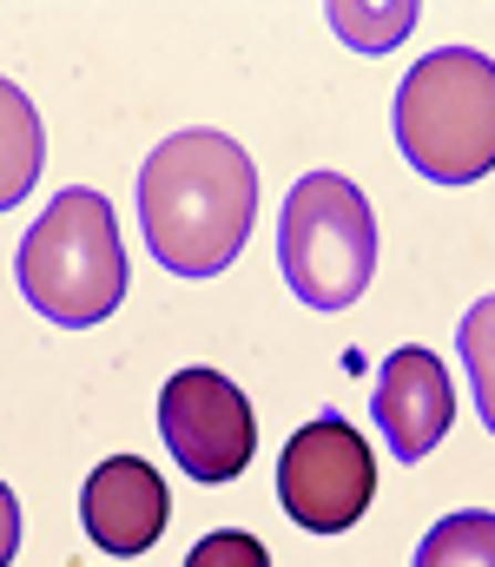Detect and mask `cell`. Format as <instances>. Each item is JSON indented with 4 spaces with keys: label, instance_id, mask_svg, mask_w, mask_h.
Wrapping results in <instances>:
<instances>
[{
    "label": "cell",
    "instance_id": "cell-1",
    "mask_svg": "<svg viewBox=\"0 0 495 567\" xmlns=\"http://www.w3.org/2000/svg\"><path fill=\"white\" fill-rule=\"evenodd\" d=\"M258 225V165L212 126L172 133L140 165V231L146 251L178 278H218Z\"/></svg>",
    "mask_w": 495,
    "mask_h": 567
},
{
    "label": "cell",
    "instance_id": "cell-2",
    "mask_svg": "<svg viewBox=\"0 0 495 567\" xmlns=\"http://www.w3.org/2000/svg\"><path fill=\"white\" fill-rule=\"evenodd\" d=\"M396 152L430 185H476L495 172V60L476 47L423 53L396 86Z\"/></svg>",
    "mask_w": 495,
    "mask_h": 567
},
{
    "label": "cell",
    "instance_id": "cell-3",
    "mask_svg": "<svg viewBox=\"0 0 495 567\" xmlns=\"http://www.w3.org/2000/svg\"><path fill=\"white\" fill-rule=\"evenodd\" d=\"M20 297L60 323V330H93L120 310L126 297V251H120V225H113V205L86 185L60 192L33 231L20 238Z\"/></svg>",
    "mask_w": 495,
    "mask_h": 567
},
{
    "label": "cell",
    "instance_id": "cell-4",
    "mask_svg": "<svg viewBox=\"0 0 495 567\" xmlns=\"http://www.w3.org/2000/svg\"><path fill=\"white\" fill-rule=\"evenodd\" d=\"M278 265L298 303L350 310L377 278V212L343 172H305L278 218Z\"/></svg>",
    "mask_w": 495,
    "mask_h": 567
},
{
    "label": "cell",
    "instance_id": "cell-5",
    "mask_svg": "<svg viewBox=\"0 0 495 567\" xmlns=\"http://www.w3.org/2000/svg\"><path fill=\"white\" fill-rule=\"evenodd\" d=\"M377 495V455L343 416H311L285 442L278 462V502L305 535H343L363 522Z\"/></svg>",
    "mask_w": 495,
    "mask_h": 567
},
{
    "label": "cell",
    "instance_id": "cell-6",
    "mask_svg": "<svg viewBox=\"0 0 495 567\" xmlns=\"http://www.w3.org/2000/svg\"><path fill=\"white\" fill-rule=\"evenodd\" d=\"M159 435L192 482H231L258 449L251 403L225 370H178L159 390Z\"/></svg>",
    "mask_w": 495,
    "mask_h": 567
},
{
    "label": "cell",
    "instance_id": "cell-7",
    "mask_svg": "<svg viewBox=\"0 0 495 567\" xmlns=\"http://www.w3.org/2000/svg\"><path fill=\"white\" fill-rule=\"evenodd\" d=\"M370 416H377V429H383V442H390L396 462H423V455H436V442H443L450 423H456L450 370H443L423 343H403V350L383 357V370H377Z\"/></svg>",
    "mask_w": 495,
    "mask_h": 567
},
{
    "label": "cell",
    "instance_id": "cell-8",
    "mask_svg": "<svg viewBox=\"0 0 495 567\" xmlns=\"http://www.w3.org/2000/svg\"><path fill=\"white\" fill-rule=\"evenodd\" d=\"M80 522H86V535H93L106 555H120V561L146 555L165 535V522H172L165 475L153 462H140V455L100 462V468L86 475V488H80Z\"/></svg>",
    "mask_w": 495,
    "mask_h": 567
},
{
    "label": "cell",
    "instance_id": "cell-9",
    "mask_svg": "<svg viewBox=\"0 0 495 567\" xmlns=\"http://www.w3.org/2000/svg\"><path fill=\"white\" fill-rule=\"evenodd\" d=\"M40 165H47L40 113H33V100L13 80H0V212H13L40 185Z\"/></svg>",
    "mask_w": 495,
    "mask_h": 567
},
{
    "label": "cell",
    "instance_id": "cell-10",
    "mask_svg": "<svg viewBox=\"0 0 495 567\" xmlns=\"http://www.w3.org/2000/svg\"><path fill=\"white\" fill-rule=\"evenodd\" d=\"M410 567H495V515L489 508L443 515V522L416 542V561Z\"/></svg>",
    "mask_w": 495,
    "mask_h": 567
},
{
    "label": "cell",
    "instance_id": "cell-11",
    "mask_svg": "<svg viewBox=\"0 0 495 567\" xmlns=\"http://www.w3.org/2000/svg\"><path fill=\"white\" fill-rule=\"evenodd\" d=\"M456 343H463V377H470V396L483 410V423L495 435V297L470 303L463 323H456Z\"/></svg>",
    "mask_w": 495,
    "mask_h": 567
},
{
    "label": "cell",
    "instance_id": "cell-12",
    "mask_svg": "<svg viewBox=\"0 0 495 567\" xmlns=\"http://www.w3.org/2000/svg\"><path fill=\"white\" fill-rule=\"evenodd\" d=\"M330 27H337L350 47L383 53V47H396V40L416 27V0H410V7H330Z\"/></svg>",
    "mask_w": 495,
    "mask_h": 567
},
{
    "label": "cell",
    "instance_id": "cell-13",
    "mask_svg": "<svg viewBox=\"0 0 495 567\" xmlns=\"http://www.w3.org/2000/svg\"><path fill=\"white\" fill-rule=\"evenodd\" d=\"M185 567H271V555H265L258 535H245V528H218V535H205V542L185 555Z\"/></svg>",
    "mask_w": 495,
    "mask_h": 567
},
{
    "label": "cell",
    "instance_id": "cell-14",
    "mask_svg": "<svg viewBox=\"0 0 495 567\" xmlns=\"http://www.w3.org/2000/svg\"><path fill=\"white\" fill-rule=\"evenodd\" d=\"M13 555H20V502L0 482V567H13Z\"/></svg>",
    "mask_w": 495,
    "mask_h": 567
}]
</instances>
